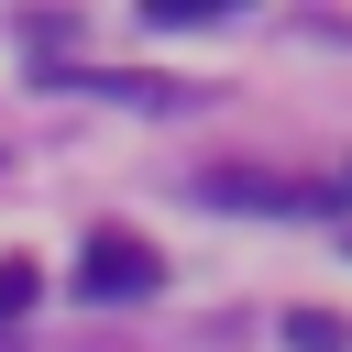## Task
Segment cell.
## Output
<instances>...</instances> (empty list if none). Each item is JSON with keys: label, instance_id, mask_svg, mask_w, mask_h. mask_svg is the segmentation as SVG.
Here are the masks:
<instances>
[{"label": "cell", "instance_id": "cell-2", "mask_svg": "<svg viewBox=\"0 0 352 352\" xmlns=\"http://www.w3.org/2000/svg\"><path fill=\"white\" fill-rule=\"evenodd\" d=\"M341 341H352L341 308H286V352H341Z\"/></svg>", "mask_w": 352, "mask_h": 352}, {"label": "cell", "instance_id": "cell-1", "mask_svg": "<svg viewBox=\"0 0 352 352\" xmlns=\"http://www.w3.org/2000/svg\"><path fill=\"white\" fill-rule=\"evenodd\" d=\"M154 275H165V253L143 242V231H99L88 253H77V297H154Z\"/></svg>", "mask_w": 352, "mask_h": 352}, {"label": "cell", "instance_id": "cell-3", "mask_svg": "<svg viewBox=\"0 0 352 352\" xmlns=\"http://www.w3.org/2000/svg\"><path fill=\"white\" fill-rule=\"evenodd\" d=\"M44 297V264H22V253H0V319H22Z\"/></svg>", "mask_w": 352, "mask_h": 352}]
</instances>
